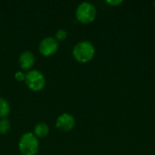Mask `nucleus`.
<instances>
[{"label": "nucleus", "instance_id": "obj_6", "mask_svg": "<svg viewBox=\"0 0 155 155\" xmlns=\"http://www.w3.org/2000/svg\"><path fill=\"white\" fill-rule=\"evenodd\" d=\"M56 128L62 132H69L75 125V119L70 114H63L58 116L55 123Z\"/></svg>", "mask_w": 155, "mask_h": 155}, {"label": "nucleus", "instance_id": "obj_14", "mask_svg": "<svg viewBox=\"0 0 155 155\" xmlns=\"http://www.w3.org/2000/svg\"><path fill=\"white\" fill-rule=\"evenodd\" d=\"M153 5H154V7H155V2H154V3H153Z\"/></svg>", "mask_w": 155, "mask_h": 155}, {"label": "nucleus", "instance_id": "obj_2", "mask_svg": "<svg viewBox=\"0 0 155 155\" xmlns=\"http://www.w3.org/2000/svg\"><path fill=\"white\" fill-rule=\"evenodd\" d=\"M18 147L23 155H36L39 150V141L34 134L26 133L21 136Z\"/></svg>", "mask_w": 155, "mask_h": 155}, {"label": "nucleus", "instance_id": "obj_1", "mask_svg": "<svg viewBox=\"0 0 155 155\" xmlns=\"http://www.w3.org/2000/svg\"><path fill=\"white\" fill-rule=\"evenodd\" d=\"M94 46L89 41L78 42L73 49V55L75 58V60L78 61L79 63L90 62L94 58Z\"/></svg>", "mask_w": 155, "mask_h": 155}, {"label": "nucleus", "instance_id": "obj_12", "mask_svg": "<svg viewBox=\"0 0 155 155\" xmlns=\"http://www.w3.org/2000/svg\"><path fill=\"white\" fill-rule=\"evenodd\" d=\"M15 78L18 81V82H22V81H25V74H24L23 72L21 71H18L15 73Z\"/></svg>", "mask_w": 155, "mask_h": 155}, {"label": "nucleus", "instance_id": "obj_10", "mask_svg": "<svg viewBox=\"0 0 155 155\" xmlns=\"http://www.w3.org/2000/svg\"><path fill=\"white\" fill-rule=\"evenodd\" d=\"M11 129V124L10 121L6 118L0 119V134H7Z\"/></svg>", "mask_w": 155, "mask_h": 155}, {"label": "nucleus", "instance_id": "obj_8", "mask_svg": "<svg viewBox=\"0 0 155 155\" xmlns=\"http://www.w3.org/2000/svg\"><path fill=\"white\" fill-rule=\"evenodd\" d=\"M49 134V127L45 123H38L34 128V134L37 138H45Z\"/></svg>", "mask_w": 155, "mask_h": 155}, {"label": "nucleus", "instance_id": "obj_9", "mask_svg": "<svg viewBox=\"0 0 155 155\" xmlns=\"http://www.w3.org/2000/svg\"><path fill=\"white\" fill-rule=\"evenodd\" d=\"M10 113V105L8 104V102L0 97V119L2 118H5Z\"/></svg>", "mask_w": 155, "mask_h": 155}, {"label": "nucleus", "instance_id": "obj_4", "mask_svg": "<svg viewBox=\"0 0 155 155\" xmlns=\"http://www.w3.org/2000/svg\"><path fill=\"white\" fill-rule=\"evenodd\" d=\"M25 82L29 89L32 91H41L45 85V78L44 74L38 70H30L25 74Z\"/></svg>", "mask_w": 155, "mask_h": 155}, {"label": "nucleus", "instance_id": "obj_5", "mask_svg": "<svg viewBox=\"0 0 155 155\" xmlns=\"http://www.w3.org/2000/svg\"><path fill=\"white\" fill-rule=\"evenodd\" d=\"M59 44L54 37L47 36L41 40L39 44V52L45 56H50L55 54L58 50Z\"/></svg>", "mask_w": 155, "mask_h": 155}, {"label": "nucleus", "instance_id": "obj_13", "mask_svg": "<svg viewBox=\"0 0 155 155\" xmlns=\"http://www.w3.org/2000/svg\"><path fill=\"white\" fill-rule=\"evenodd\" d=\"M106 3L112 6H116V5H119L123 3L122 0H107Z\"/></svg>", "mask_w": 155, "mask_h": 155}, {"label": "nucleus", "instance_id": "obj_3", "mask_svg": "<svg viewBox=\"0 0 155 155\" xmlns=\"http://www.w3.org/2000/svg\"><path fill=\"white\" fill-rule=\"evenodd\" d=\"M97 10L95 6L89 2H83L81 3L76 10H75V16L76 19L84 25L91 24L96 18Z\"/></svg>", "mask_w": 155, "mask_h": 155}, {"label": "nucleus", "instance_id": "obj_11", "mask_svg": "<svg viewBox=\"0 0 155 155\" xmlns=\"http://www.w3.org/2000/svg\"><path fill=\"white\" fill-rule=\"evenodd\" d=\"M67 37V32L64 29H59L55 33V39L57 41H64Z\"/></svg>", "mask_w": 155, "mask_h": 155}, {"label": "nucleus", "instance_id": "obj_7", "mask_svg": "<svg viewBox=\"0 0 155 155\" xmlns=\"http://www.w3.org/2000/svg\"><path fill=\"white\" fill-rule=\"evenodd\" d=\"M35 55L32 52L30 51H25L19 55V65L20 67L25 70V71H30V69L34 66L35 64Z\"/></svg>", "mask_w": 155, "mask_h": 155}]
</instances>
